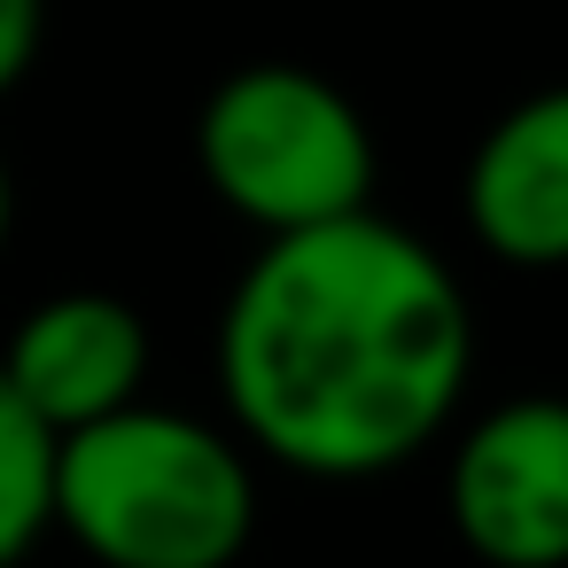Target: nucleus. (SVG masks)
<instances>
[{
	"label": "nucleus",
	"mask_w": 568,
	"mask_h": 568,
	"mask_svg": "<svg viewBox=\"0 0 568 568\" xmlns=\"http://www.w3.org/2000/svg\"><path fill=\"white\" fill-rule=\"evenodd\" d=\"M467 234L521 273L568 265V87L521 94L467 156Z\"/></svg>",
	"instance_id": "obj_6"
},
{
	"label": "nucleus",
	"mask_w": 568,
	"mask_h": 568,
	"mask_svg": "<svg viewBox=\"0 0 568 568\" xmlns=\"http://www.w3.org/2000/svg\"><path fill=\"white\" fill-rule=\"evenodd\" d=\"M48 514L102 568H234L257 537V467L234 428L141 397L55 444Z\"/></svg>",
	"instance_id": "obj_2"
},
{
	"label": "nucleus",
	"mask_w": 568,
	"mask_h": 568,
	"mask_svg": "<svg viewBox=\"0 0 568 568\" xmlns=\"http://www.w3.org/2000/svg\"><path fill=\"white\" fill-rule=\"evenodd\" d=\"M9 226H17V180H9V156H0V250H9Z\"/></svg>",
	"instance_id": "obj_9"
},
{
	"label": "nucleus",
	"mask_w": 568,
	"mask_h": 568,
	"mask_svg": "<svg viewBox=\"0 0 568 568\" xmlns=\"http://www.w3.org/2000/svg\"><path fill=\"white\" fill-rule=\"evenodd\" d=\"M48 40V0H0V94H17Z\"/></svg>",
	"instance_id": "obj_8"
},
{
	"label": "nucleus",
	"mask_w": 568,
	"mask_h": 568,
	"mask_svg": "<svg viewBox=\"0 0 568 568\" xmlns=\"http://www.w3.org/2000/svg\"><path fill=\"white\" fill-rule=\"evenodd\" d=\"M444 514L483 568H568V397H506L452 444Z\"/></svg>",
	"instance_id": "obj_4"
},
{
	"label": "nucleus",
	"mask_w": 568,
	"mask_h": 568,
	"mask_svg": "<svg viewBox=\"0 0 568 568\" xmlns=\"http://www.w3.org/2000/svg\"><path fill=\"white\" fill-rule=\"evenodd\" d=\"M55 436L24 413V397L0 374V568L32 560V545L55 529Z\"/></svg>",
	"instance_id": "obj_7"
},
{
	"label": "nucleus",
	"mask_w": 568,
	"mask_h": 568,
	"mask_svg": "<svg viewBox=\"0 0 568 568\" xmlns=\"http://www.w3.org/2000/svg\"><path fill=\"white\" fill-rule=\"evenodd\" d=\"M467 374L475 312L452 265L382 211L257 242L219 320L234 444L320 483L420 459L452 428Z\"/></svg>",
	"instance_id": "obj_1"
},
{
	"label": "nucleus",
	"mask_w": 568,
	"mask_h": 568,
	"mask_svg": "<svg viewBox=\"0 0 568 568\" xmlns=\"http://www.w3.org/2000/svg\"><path fill=\"white\" fill-rule=\"evenodd\" d=\"M203 187L257 242L374 211V133L358 102L304 63H242L195 110Z\"/></svg>",
	"instance_id": "obj_3"
},
{
	"label": "nucleus",
	"mask_w": 568,
	"mask_h": 568,
	"mask_svg": "<svg viewBox=\"0 0 568 568\" xmlns=\"http://www.w3.org/2000/svg\"><path fill=\"white\" fill-rule=\"evenodd\" d=\"M0 374L24 397V413L63 444L125 405H141L149 382V320L110 296V288H63L32 304L9 343H0Z\"/></svg>",
	"instance_id": "obj_5"
}]
</instances>
